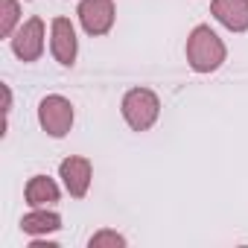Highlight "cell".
Here are the masks:
<instances>
[{
  "mask_svg": "<svg viewBox=\"0 0 248 248\" xmlns=\"http://www.w3.org/2000/svg\"><path fill=\"white\" fill-rule=\"evenodd\" d=\"M3 114H6V123H9V114H12V88L3 85Z\"/></svg>",
  "mask_w": 248,
  "mask_h": 248,
  "instance_id": "cell-13",
  "label": "cell"
},
{
  "mask_svg": "<svg viewBox=\"0 0 248 248\" xmlns=\"http://www.w3.org/2000/svg\"><path fill=\"white\" fill-rule=\"evenodd\" d=\"M9 41H12V53H15L21 62L32 64V62H38V59L44 56V47H47V27H44L41 18H30V21H24V24L15 30V35H12Z\"/></svg>",
  "mask_w": 248,
  "mask_h": 248,
  "instance_id": "cell-4",
  "label": "cell"
},
{
  "mask_svg": "<svg viewBox=\"0 0 248 248\" xmlns=\"http://www.w3.org/2000/svg\"><path fill=\"white\" fill-rule=\"evenodd\" d=\"M76 18L91 38L108 35L114 21H117V3L114 0H79Z\"/></svg>",
  "mask_w": 248,
  "mask_h": 248,
  "instance_id": "cell-5",
  "label": "cell"
},
{
  "mask_svg": "<svg viewBox=\"0 0 248 248\" xmlns=\"http://www.w3.org/2000/svg\"><path fill=\"white\" fill-rule=\"evenodd\" d=\"M24 199L30 207H50L62 199V190L50 175H32L24 187Z\"/></svg>",
  "mask_w": 248,
  "mask_h": 248,
  "instance_id": "cell-9",
  "label": "cell"
},
{
  "mask_svg": "<svg viewBox=\"0 0 248 248\" xmlns=\"http://www.w3.org/2000/svg\"><path fill=\"white\" fill-rule=\"evenodd\" d=\"M59 178L64 184V190L70 193V199H85L93 181V164L82 155H70L59 164Z\"/></svg>",
  "mask_w": 248,
  "mask_h": 248,
  "instance_id": "cell-7",
  "label": "cell"
},
{
  "mask_svg": "<svg viewBox=\"0 0 248 248\" xmlns=\"http://www.w3.org/2000/svg\"><path fill=\"white\" fill-rule=\"evenodd\" d=\"M210 15L228 32H248V0H210Z\"/></svg>",
  "mask_w": 248,
  "mask_h": 248,
  "instance_id": "cell-8",
  "label": "cell"
},
{
  "mask_svg": "<svg viewBox=\"0 0 248 248\" xmlns=\"http://www.w3.org/2000/svg\"><path fill=\"white\" fill-rule=\"evenodd\" d=\"M21 231L27 236H47V233H56L62 231V216L56 210H47V207H32L30 213L21 216Z\"/></svg>",
  "mask_w": 248,
  "mask_h": 248,
  "instance_id": "cell-10",
  "label": "cell"
},
{
  "mask_svg": "<svg viewBox=\"0 0 248 248\" xmlns=\"http://www.w3.org/2000/svg\"><path fill=\"white\" fill-rule=\"evenodd\" d=\"M73 120H76V111H73V102H70L67 96H62V93H47V96L38 102V126H41L50 138H56V140L67 138L70 129H73Z\"/></svg>",
  "mask_w": 248,
  "mask_h": 248,
  "instance_id": "cell-3",
  "label": "cell"
},
{
  "mask_svg": "<svg viewBox=\"0 0 248 248\" xmlns=\"http://www.w3.org/2000/svg\"><path fill=\"white\" fill-rule=\"evenodd\" d=\"M120 111L132 132H149L161 117V99L152 88H132L123 96Z\"/></svg>",
  "mask_w": 248,
  "mask_h": 248,
  "instance_id": "cell-2",
  "label": "cell"
},
{
  "mask_svg": "<svg viewBox=\"0 0 248 248\" xmlns=\"http://www.w3.org/2000/svg\"><path fill=\"white\" fill-rule=\"evenodd\" d=\"M50 53L62 67H73L79 56V38L70 18H53L50 24Z\"/></svg>",
  "mask_w": 248,
  "mask_h": 248,
  "instance_id": "cell-6",
  "label": "cell"
},
{
  "mask_svg": "<svg viewBox=\"0 0 248 248\" xmlns=\"http://www.w3.org/2000/svg\"><path fill=\"white\" fill-rule=\"evenodd\" d=\"M21 24L24 21H21V3L18 0H0V35L12 38Z\"/></svg>",
  "mask_w": 248,
  "mask_h": 248,
  "instance_id": "cell-11",
  "label": "cell"
},
{
  "mask_svg": "<svg viewBox=\"0 0 248 248\" xmlns=\"http://www.w3.org/2000/svg\"><path fill=\"white\" fill-rule=\"evenodd\" d=\"M184 53H187V64H190L196 73H213V70H219V67L225 64V59H228L225 41H222L207 24L193 27V32L187 35Z\"/></svg>",
  "mask_w": 248,
  "mask_h": 248,
  "instance_id": "cell-1",
  "label": "cell"
},
{
  "mask_svg": "<svg viewBox=\"0 0 248 248\" xmlns=\"http://www.w3.org/2000/svg\"><path fill=\"white\" fill-rule=\"evenodd\" d=\"M126 236L111 231V228H99L96 233L88 236V248H126Z\"/></svg>",
  "mask_w": 248,
  "mask_h": 248,
  "instance_id": "cell-12",
  "label": "cell"
}]
</instances>
